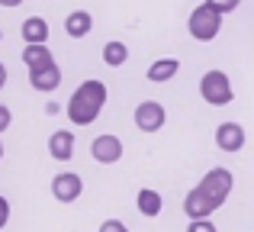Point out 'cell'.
Listing matches in <instances>:
<instances>
[{
    "mask_svg": "<svg viewBox=\"0 0 254 232\" xmlns=\"http://www.w3.org/2000/svg\"><path fill=\"white\" fill-rule=\"evenodd\" d=\"M52 194H55V200H62V203H74L77 197L84 194L81 174H74V171H62V174H55V181H52Z\"/></svg>",
    "mask_w": 254,
    "mask_h": 232,
    "instance_id": "6",
    "label": "cell"
},
{
    "mask_svg": "<svg viewBox=\"0 0 254 232\" xmlns=\"http://www.w3.org/2000/svg\"><path fill=\"white\" fill-rule=\"evenodd\" d=\"M184 213L190 216V220H209V216L216 213V203H212L199 187H193L190 194L184 197Z\"/></svg>",
    "mask_w": 254,
    "mask_h": 232,
    "instance_id": "9",
    "label": "cell"
},
{
    "mask_svg": "<svg viewBox=\"0 0 254 232\" xmlns=\"http://www.w3.org/2000/svg\"><path fill=\"white\" fill-rule=\"evenodd\" d=\"M10 123H13V116H10V110L3 107V103H0V132L3 129H10Z\"/></svg>",
    "mask_w": 254,
    "mask_h": 232,
    "instance_id": "22",
    "label": "cell"
},
{
    "mask_svg": "<svg viewBox=\"0 0 254 232\" xmlns=\"http://www.w3.org/2000/svg\"><path fill=\"white\" fill-rule=\"evenodd\" d=\"M3 84H6V68L0 65V90H3Z\"/></svg>",
    "mask_w": 254,
    "mask_h": 232,
    "instance_id": "24",
    "label": "cell"
},
{
    "mask_svg": "<svg viewBox=\"0 0 254 232\" xmlns=\"http://www.w3.org/2000/svg\"><path fill=\"white\" fill-rule=\"evenodd\" d=\"M29 84L36 90H42V94H49V90H55L58 84H62V68L52 65V68H45V71H36V75L29 77Z\"/></svg>",
    "mask_w": 254,
    "mask_h": 232,
    "instance_id": "16",
    "label": "cell"
},
{
    "mask_svg": "<svg viewBox=\"0 0 254 232\" xmlns=\"http://www.w3.org/2000/svg\"><path fill=\"white\" fill-rule=\"evenodd\" d=\"M90 29H93V16H90L87 10H74V13H68V19H64V32H68L71 39H84Z\"/></svg>",
    "mask_w": 254,
    "mask_h": 232,
    "instance_id": "13",
    "label": "cell"
},
{
    "mask_svg": "<svg viewBox=\"0 0 254 232\" xmlns=\"http://www.w3.org/2000/svg\"><path fill=\"white\" fill-rule=\"evenodd\" d=\"M6 220H10V200H6V197H0V229L6 226Z\"/></svg>",
    "mask_w": 254,
    "mask_h": 232,
    "instance_id": "21",
    "label": "cell"
},
{
    "mask_svg": "<svg viewBox=\"0 0 254 232\" xmlns=\"http://www.w3.org/2000/svg\"><path fill=\"white\" fill-rule=\"evenodd\" d=\"M216 145L222 152H229V155H235V152L245 149V126L238 123H222L216 129Z\"/></svg>",
    "mask_w": 254,
    "mask_h": 232,
    "instance_id": "8",
    "label": "cell"
},
{
    "mask_svg": "<svg viewBox=\"0 0 254 232\" xmlns=\"http://www.w3.org/2000/svg\"><path fill=\"white\" fill-rule=\"evenodd\" d=\"M177 71H180V62H177V58H158V62L148 68V75H145V77H148V81H155V84H164V81H171Z\"/></svg>",
    "mask_w": 254,
    "mask_h": 232,
    "instance_id": "15",
    "label": "cell"
},
{
    "mask_svg": "<svg viewBox=\"0 0 254 232\" xmlns=\"http://www.w3.org/2000/svg\"><path fill=\"white\" fill-rule=\"evenodd\" d=\"M187 29H190V36L196 42H212L219 36V29H222V13L212 10L209 3H199L187 19Z\"/></svg>",
    "mask_w": 254,
    "mask_h": 232,
    "instance_id": "3",
    "label": "cell"
},
{
    "mask_svg": "<svg viewBox=\"0 0 254 232\" xmlns=\"http://www.w3.org/2000/svg\"><path fill=\"white\" fill-rule=\"evenodd\" d=\"M0 39H3V36H0Z\"/></svg>",
    "mask_w": 254,
    "mask_h": 232,
    "instance_id": "26",
    "label": "cell"
},
{
    "mask_svg": "<svg viewBox=\"0 0 254 232\" xmlns=\"http://www.w3.org/2000/svg\"><path fill=\"white\" fill-rule=\"evenodd\" d=\"M199 97H203L209 107H229L232 97H235V90H232V81L225 71H206L203 77H199Z\"/></svg>",
    "mask_w": 254,
    "mask_h": 232,
    "instance_id": "2",
    "label": "cell"
},
{
    "mask_svg": "<svg viewBox=\"0 0 254 232\" xmlns=\"http://www.w3.org/2000/svg\"><path fill=\"white\" fill-rule=\"evenodd\" d=\"M19 32H23V42H26V45H45V42H49V23H45L42 16L23 19Z\"/></svg>",
    "mask_w": 254,
    "mask_h": 232,
    "instance_id": "12",
    "label": "cell"
},
{
    "mask_svg": "<svg viewBox=\"0 0 254 232\" xmlns=\"http://www.w3.org/2000/svg\"><path fill=\"white\" fill-rule=\"evenodd\" d=\"M49 155L55 158V161H68L71 155H74V132L68 129H55L49 136Z\"/></svg>",
    "mask_w": 254,
    "mask_h": 232,
    "instance_id": "10",
    "label": "cell"
},
{
    "mask_svg": "<svg viewBox=\"0 0 254 232\" xmlns=\"http://www.w3.org/2000/svg\"><path fill=\"white\" fill-rule=\"evenodd\" d=\"M23 0H0V6H19Z\"/></svg>",
    "mask_w": 254,
    "mask_h": 232,
    "instance_id": "23",
    "label": "cell"
},
{
    "mask_svg": "<svg viewBox=\"0 0 254 232\" xmlns=\"http://www.w3.org/2000/svg\"><path fill=\"white\" fill-rule=\"evenodd\" d=\"M135 207H138V213H142V216H158V213H161V207H164V200H161L158 190L142 187V190H138V197H135Z\"/></svg>",
    "mask_w": 254,
    "mask_h": 232,
    "instance_id": "14",
    "label": "cell"
},
{
    "mask_svg": "<svg viewBox=\"0 0 254 232\" xmlns=\"http://www.w3.org/2000/svg\"><path fill=\"white\" fill-rule=\"evenodd\" d=\"M0 158H3V145H0Z\"/></svg>",
    "mask_w": 254,
    "mask_h": 232,
    "instance_id": "25",
    "label": "cell"
},
{
    "mask_svg": "<svg viewBox=\"0 0 254 232\" xmlns=\"http://www.w3.org/2000/svg\"><path fill=\"white\" fill-rule=\"evenodd\" d=\"M187 232H219V229L212 226V220H190Z\"/></svg>",
    "mask_w": 254,
    "mask_h": 232,
    "instance_id": "19",
    "label": "cell"
},
{
    "mask_svg": "<svg viewBox=\"0 0 254 232\" xmlns=\"http://www.w3.org/2000/svg\"><path fill=\"white\" fill-rule=\"evenodd\" d=\"M232 184H235V177H232V171H229V168H212V171H206V174H203V181H199L196 187L203 190V194L209 197L212 203H216V210H219L225 200H229Z\"/></svg>",
    "mask_w": 254,
    "mask_h": 232,
    "instance_id": "4",
    "label": "cell"
},
{
    "mask_svg": "<svg viewBox=\"0 0 254 232\" xmlns=\"http://www.w3.org/2000/svg\"><path fill=\"white\" fill-rule=\"evenodd\" d=\"M126 58H129V49H126V42H106L103 45V62L110 65V68H123Z\"/></svg>",
    "mask_w": 254,
    "mask_h": 232,
    "instance_id": "17",
    "label": "cell"
},
{
    "mask_svg": "<svg viewBox=\"0 0 254 232\" xmlns=\"http://www.w3.org/2000/svg\"><path fill=\"white\" fill-rule=\"evenodd\" d=\"M100 232H129V229H126L123 220H106L103 226H100Z\"/></svg>",
    "mask_w": 254,
    "mask_h": 232,
    "instance_id": "20",
    "label": "cell"
},
{
    "mask_svg": "<svg viewBox=\"0 0 254 232\" xmlns=\"http://www.w3.org/2000/svg\"><path fill=\"white\" fill-rule=\"evenodd\" d=\"M164 123H168V113H164V107L158 100H142L135 107V126L142 132H158L164 129Z\"/></svg>",
    "mask_w": 254,
    "mask_h": 232,
    "instance_id": "5",
    "label": "cell"
},
{
    "mask_svg": "<svg viewBox=\"0 0 254 232\" xmlns=\"http://www.w3.org/2000/svg\"><path fill=\"white\" fill-rule=\"evenodd\" d=\"M23 65L29 68V75H36V71H45L55 65V58H52V49L49 45H26L23 49Z\"/></svg>",
    "mask_w": 254,
    "mask_h": 232,
    "instance_id": "11",
    "label": "cell"
},
{
    "mask_svg": "<svg viewBox=\"0 0 254 232\" xmlns=\"http://www.w3.org/2000/svg\"><path fill=\"white\" fill-rule=\"evenodd\" d=\"M206 3H209L212 10H219V13L225 16V13H232V10H235L238 3H242V0H206Z\"/></svg>",
    "mask_w": 254,
    "mask_h": 232,
    "instance_id": "18",
    "label": "cell"
},
{
    "mask_svg": "<svg viewBox=\"0 0 254 232\" xmlns=\"http://www.w3.org/2000/svg\"><path fill=\"white\" fill-rule=\"evenodd\" d=\"M103 103H106V84L103 81H84L81 87L71 94L68 100V119L74 126H90L93 119L103 113Z\"/></svg>",
    "mask_w": 254,
    "mask_h": 232,
    "instance_id": "1",
    "label": "cell"
},
{
    "mask_svg": "<svg viewBox=\"0 0 254 232\" xmlns=\"http://www.w3.org/2000/svg\"><path fill=\"white\" fill-rule=\"evenodd\" d=\"M90 155L100 164H116L123 158V139L119 136H97L90 142Z\"/></svg>",
    "mask_w": 254,
    "mask_h": 232,
    "instance_id": "7",
    "label": "cell"
}]
</instances>
